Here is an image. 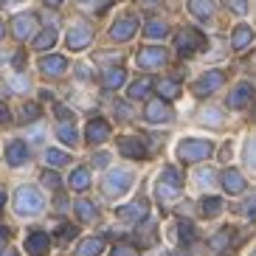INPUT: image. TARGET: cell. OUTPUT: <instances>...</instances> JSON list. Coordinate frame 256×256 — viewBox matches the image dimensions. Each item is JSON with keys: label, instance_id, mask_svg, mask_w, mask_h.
<instances>
[{"label": "cell", "instance_id": "1", "mask_svg": "<svg viewBox=\"0 0 256 256\" xmlns=\"http://www.w3.org/2000/svg\"><path fill=\"white\" fill-rule=\"evenodd\" d=\"M46 208V200H42V194H40L37 188L31 186H20L14 194V211L20 214V217H34V214H40V211Z\"/></svg>", "mask_w": 256, "mask_h": 256}, {"label": "cell", "instance_id": "2", "mask_svg": "<svg viewBox=\"0 0 256 256\" xmlns=\"http://www.w3.org/2000/svg\"><path fill=\"white\" fill-rule=\"evenodd\" d=\"M211 155V144L203 138H183L178 144V158L183 164H197V160H206Z\"/></svg>", "mask_w": 256, "mask_h": 256}, {"label": "cell", "instance_id": "3", "mask_svg": "<svg viewBox=\"0 0 256 256\" xmlns=\"http://www.w3.org/2000/svg\"><path fill=\"white\" fill-rule=\"evenodd\" d=\"M180 186H183V174L180 169H174V166H166V172L160 174V183H158V197L160 200H178L180 197Z\"/></svg>", "mask_w": 256, "mask_h": 256}, {"label": "cell", "instance_id": "4", "mask_svg": "<svg viewBox=\"0 0 256 256\" xmlns=\"http://www.w3.org/2000/svg\"><path fill=\"white\" fill-rule=\"evenodd\" d=\"M130 186H132V172H127V169H113V172H107V178H104V194H110V197L124 194Z\"/></svg>", "mask_w": 256, "mask_h": 256}, {"label": "cell", "instance_id": "5", "mask_svg": "<svg viewBox=\"0 0 256 256\" xmlns=\"http://www.w3.org/2000/svg\"><path fill=\"white\" fill-rule=\"evenodd\" d=\"M203 46H206V40H203V34H200L197 28H186V31H180V34H178V51H180L183 56L200 51Z\"/></svg>", "mask_w": 256, "mask_h": 256}, {"label": "cell", "instance_id": "6", "mask_svg": "<svg viewBox=\"0 0 256 256\" xmlns=\"http://www.w3.org/2000/svg\"><path fill=\"white\" fill-rule=\"evenodd\" d=\"M222 82H226V74H222V70H208V74H203L194 84H192V90H194L197 96H208V93H214Z\"/></svg>", "mask_w": 256, "mask_h": 256}, {"label": "cell", "instance_id": "7", "mask_svg": "<svg viewBox=\"0 0 256 256\" xmlns=\"http://www.w3.org/2000/svg\"><path fill=\"white\" fill-rule=\"evenodd\" d=\"M90 40H93V31L88 23H76L74 28L68 31V48L70 51H82V48L90 46Z\"/></svg>", "mask_w": 256, "mask_h": 256}, {"label": "cell", "instance_id": "8", "mask_svg": "<svg viewBox=\"0 0 256 256\" xmlns=\"http://www.w3.org/2000/svg\"><path fill=\"white\" fill-rule=\"evenodd\" d=\"M34 31H37V14H31V12L17 14L14 20H12V34H14L17 40H28Z\"/></svg>", "mask_w": 256, "mask_h": 256}, {"label": "cell", "instance_id": "9", "mask_svg": "<svg viewBox=\"0 0 256 256\" xmlns=\"http://www.w3.org/2000/svg\"><path fill=\"white\" fill-rule=\"evenodd\" d=\"M138 31V20L136 17H121V20H116L113 28H110V37L116 40V42H127V40L136 37Z\"/></svg>", "mask_w": 256, "mask_h": 256}, {"label": "cell", "instance_id": "10", "mask_svg": "<svg viewBox=\"0 0 256 256\" xmlns=\"http://www.w3.org/2000/svg\"><path fill=\"white\" fill-rule=\"evenodd\" d=\"M144 116H146L150 124H166V121L172 118V113H169V107H166L164 98H152V102H146Z\"/></svg>", "mask_w": 256, "mask_h": 256}, {"label": "cell", "instance_id": "11", "mask_svg": "<svg viewBox=\"0 0 256 256\" xmlns=\"http://www.w3.org/2000/svg\"><path fill=\"white\" fill-rule=\"evenodd\" d=\"M84 138L88 144H104L110 138V124L104 118H93L88 121V127H84Z\"/></svg>", "mask_w": 256, "mask_h": 256}, {"label": "cell", "instance_id": "12", "mask_svg": "<svg viewBox=\"0 0 256 256\" xmlns=\"http://www.w3.org/2000/svg\"><path fill=\"white\" fill-rule=\"evenodd\" d=\"M48 248H51V236L46 231H31L28 240H26V250L28 256H46Z\"/></svg>", "mask_w": 256, "mask_h": 256}, {"label": "cell", "instance_id": "13", "mask_svg": "<svg viewBox=\"0 0 256 256\" xmlns=\"http://www.w3.org/2000/svg\"><path fill=\"white\" fill-rule=\"evenodd\" d=\"M146 211H150L146 200H144V197H138V200H132V203L121 206V208H118V217H121V220H130V222H138V220H146Z\"/></svg>", "mask_w": 256, "mask_h": 256}, {"label": "cell", "instance_id": "14", "mask_svg": "<svg viewBox=\"0 0 256 256\" xmlns=\"http://www.w3.org/2000/svg\"><path fill=\"white\" fill-rule=\"evenodd\" d=\"M166 62V51L164 48H141V51H138V65H141V68H160V65H164Z\"/></svg>", "mask_w": 256, "mask_h": 256}, {"label": "cell", "instance_id": "15", "mask_svg": "<svg viewBox=\"0 0 256 256\" xmlns=\"http://www.w3.org/2000/svg\"><path fill=\"white\" fill-rule=\"evenodd\" d=\"M40 70H42L46 76H62L65 70H68V60H65V56H60V54L42 56V60H40Z\"/></svg>", "mask_w": 256, "mask_h": 256}, {"label": "cell", "instance_id": "16", "mask_svg": "<svg viewBox=\"0 0 256 256\" xmlns=\"http://www.w3.org/2000/svg\"><path fill=\"white\" fill-rule=\"evenodd\" d=\"M6 160H8V166H23L28 160V146H26V141H8L6 144Z\"/></svg>", "mask_w": 256, "mask_h": 256}, {"label": "cell", "instance_id": "17", "mask_svg": "<svg viewBox=\"0 0 256 256\" xmlns=\"http://www.w3.org/2000/svg\"><path fill=\"white\" fill-rule=\"evenodd\" d=\"M250 98H254V88H250L248 82L236 84L231 90V96H228V107H234V110H242V107L248 104Z\"/></svg>", "mask_w": 256, "mask_h": 256}, {"label": "cell", "instance_id": "18", "mask_svg": "<svg viewBox=\"0 0 256 256\" xmlns=\"http://www.w3.org/2000/svg\"><path fill=\"white\" fill-rule=\"evenodd\" d=\"M118 150H121V155H124V158H132V160L146 158V150H144V144L138 141V138H121Z\"/></svg>", "mask_w": 256, "mask_h": 256}, {"label": "cell", "instance_id": "19", "mask_svg": "<svg viewBox=\"0 0 256 256\" xmlns=\"http://www.w3.org/2000/svg\"><path fill=\"white\" fill-rule=\"evenodd\" d=\"M222 186H226L228 194H242L245 192V178L236 169H226L222 172Z\"/></svg>", "mask_w": 256, "mask_h": 256}, {"label": "cell", "instance_id": "20", "mask_svg": "<svg viewBox=\"0 0 256 256\" xmlns=\"http://www.w3.org/2000/svg\"><path fill=\"white\" fill-rule=\"evenodd\" d=\"M124 82H127V70L124 68H110L102 76V84H104L107 90H116V88H121Z\"/></svg>", "mask_w": 256, "mask_h": 256}, {"label": "cell", "instance_id": "21", "mask_svg": "<svg viewBox=\"0 0 256 256\" xmlns=\"http://www.w3.org/2000/svg\"><path fill=\"white\" fill-rule=\"evenodd\" d=\"M250 40H254V31L248 28V26H236L231 34V46L234 51H242V48H248L250 46Z\"/></svg>", "mask_w": 256, "mask_h": 256}, {"label": "cell", "instance_id": "22", "mask_svg": "<svg viewBox=\"0 0 256 256\" xmlns=\"http://www.w3.org/2000/svg\"><path fill=\"white\" fill-rule=\"evenodd\" d=\"M102 250H104V240L102 236H90V240H84L76 248V256H98Z\"/></svg>", "mask_w": 256, "mask_h": 256}, {"label": "cell", "instance_id": "23", "mask_svg": "<svg viewBox=\"0 0 256 256\" xmlns=\"http://www.w3.org/2000/svg\"><path fill=\"white\" fill-rule=\"evenodd\" d=\"M188 12L200 20H208L214 14V0H188Z\"/></svg>", "mask_w": 256, "mask_h": 256}, {"label": "cell", "instance_id": "24", "mask_svg": "<svg viewBox=\"0 0 256 256\" xmlns=\"http://www.w3.org/2000/svg\"><path fill=\"white\" fill-rule=\"evenodd\" d=\"M155 90L160 93V98H178L180 96V84L174 79H160V82H155Z\"/></svg>", "mask_w": 256, "mask_h": 256}, {"label": "cell", "instance_id": "25", "mask_svg": "<svg viewBox=\"0 0 256 256\" xmlns=\"http://www.w3.org/2000/svg\"><path fill=\"white\" fill-rule=\"evenodd\" d=\"M54 42H56V28H42L34 37V48L37 51H48V48H54Z\"/></svg>", "mask_w": 256, "mask_h": 256}, {"label": "cell", "instance_id": "26", "mask_svg": "<svg viewBox=\"0 0 256 256\" xmlns=\"http://www.w3.org/2000/svg\"><path fill=\"white\" fill-rule=\"evenodd\" d=\"M144 34L150 40H164L166 34H169V26H166L164 20H150V23L144 26Z\"/></svg>", "mask_w": 256, "mask_h": 256}, {"label": "cell", "instance_id": "27", "mask_svg": "<svg viewBox=\"0 0 256 256\" xmlns=\"http://www.w3.org/2000/svg\"><path fill=\"white\" fill-rule=\"evenodd\" d=\"M56 136H60V141L68 144V146H76V141H79V132H76V127L70 121H62L60 127H56Z\"/></svg>", "mask_w": 256, "mask_h": 256}, {"label": "cell", "instance_id": "28", "mask_svg": "<svg viewBox=\"0 0 256 256\" xmlns=\"http://www.w3.org/2000/svg\"><path fill=\"white\" fill-rule=\"evenodd\" d=\"M88 186H90V172H88L84 166L74 169V174H70V188H76V192H84Z\"/></svg>", "mask_w": 256, "mask_h": 256}, {"label": "cell", "instance_id": "29", "mask_svg": "<svg viewBox=\"0 0 256 256\" xmlns=\"http://www.w3.org/2000/svg\"><path fill=\"white\" fill-rule=\"evenodd\" d=\"M76 217L84 220V222L96 220V206H93L90 200H76Z\"/></svg>", "mask_w": 256, "mask_h": 256}, {"label": "cell", "instance_id": "30", "mask_svg": "<svg viewBox=\"0 0 256 256\" xmlns=\"http://www.w3.org/2000/svg\"><path fill=\"white\" fill-rule=\"evenodd\" d=\"M194 180H197V186H203V188H214V183H217V174H214V169H197L194 172Z\"/></svg>", "mask_w": 256, "mask_h": 256}, {"label": "cell", "instance_id": "31", "mask_svg": "<svg viewBox=\"0 0 256 256\" xmlns=\"http://www.w3.org/2000/svg\"><path fill=\"white\" fill-rule=\"evenodd\" d=\"M152 90V82L150 79H138V82L130 84V98H146Z\"/></svg>", "mask_w": 256, "mask_h": 256}, {"label": "cell", "instance_id": "32", "mask_svg": "<svg viewBox=\"0 0 256 256\" xmlns=\"http://www.w3.org/2000/svg\"><path fill=\"white\" fill-rule=\"evenodd\" d=\"M200 208H203V217H217L220 211H222V200L220 197H206L203 203H200Z\"/></svg>", "mask_w": 256, "mask_h": 256}, {"label": "cell", "instance_id": "33", "mask_svg": "<svg viewBox=\"0 0 256 256\" xmlns=\"http://www.w3.org/2000/svg\"><path fill=\"white\" fill-rule=\"evenodd\" d=\"M46 160L51 166H65V164H70V155H68V152H62V150H48L46 152Z\"/></svg>", "mask_w": 256, "mask_h": 256}, {"label": "cell", "instance_id": "34", "mask_svg": "<svg viewBox=\"0 0 256 256\" xmlns=\"http://www.w3.org/2000/svg\"><path fill=\"white\" fill-rule=\"evenodd\" d=\"M231 234H234V228H222V231L211 240V248L214 250H222V248H228V242H231Z\"/></svg>", "mask_w": 256, "mask_h": 256}, {"label": "cell", "instance_id": "35", "mask_svg": "<svg viewBox=\"0 0 256 256\" xmlns=\"http://www.w3.org/2000/svg\"><path fill=\"white\" fill-rule=\"evenodd\" d=\"M200 118H203L208 127H220V124H222V113H220V110H214V107H206L203 113H200Z\"/></svg>", "mask_w": 256, "mask_h": 256}, {"label": "cell", "instance_id": "36", "mask_svg": "<svg viewBox=\"0 0 256 256\" xmlns=\"http://www.w3.org/2000/svg\"><path fill=\"white\" fill-rule=\"evenodd\" d=\"M178 240H180V242H192V240H194V226L186 222V220H180V222H178Z\"/></svg>", "mask_w": 256, "mask_h": 256}, {"label": "cell", "instance_id": "37", "mask_svg": "<svg viewBox=\"0 0 256 256\" xmlns=\"http://www.w3.org/2000/svg\"><path fill=\"white\" fill-rule=\"evenodd\" d=\"M245 164L256 172V138H250V141L245 144Z\"/></svg>", "mask_w": 256, "mask_h": 256}, {"label": "cell", "instance_id": "38", "mask_svg": "<svg viewBox=\"0 0 256 256\" xmlns=\"http://www.w3.org/2000/svg\"><path fill=\"white\" fill-rule=\"evenodd\" d=\"M20 118H23V121L40 118V104H23V110H20Z\"/></svg>", "mask_w": 256, "mask_h": 256}, {"label": "cell", "instance_id": "39", "mask_svg": "<svg viewBox=\"0 0 256 256\" xmlns=\"http://www.w3.org/2000/svg\"><path fill=\"white\" fill-rule=\"evenodd\" d=\"M226 6L231 12H236V14H245L248 12V0H226Z\"/></svg>", "mask_w": 256, "mask_h": 256}, {"label": "cell", "instance_id": "40", "mask_svg": "<svg viewBox=\"0 0 256 256\" xmlns=\"http://www.w3.org/2000/svg\"><path fill=\"white\" fill-rule=\"evenodd\" d=\"M110 256H138V250L132 248V245H116V248L110 250Z\"/></svg>", "mask_w": 256, "mask_h": 256}, {"label": "cell", "instance_id": "41", "mask_svg": "<svg viewBox=\"0 0 256 256\" xmlns=\"http://www.w3.org/2000/svg\"><path fill=\"white\" fill-rule=\"evenodd\" d=\"M42 183H46L48 188H60L62 186V180H60V174H56V172H46V174H42Z\"/></svg>", "mask_w": 256, "mask_h": 256}, {"label": "cell", "instance_id": "42", "mask_svg": "<svg viewBox=\"0 0 256 256\" xmlns=\"http://www.w3.org/2000/svg\"><path fill=\"white\" fill-rule=\"evenodd\" d=\"M245 214H248L250 220H256V194H250L248 200H245Z\"/></svg>", "mask_w": 256, "mask_h": 256}, {"label": "cell", "instance_id": "43", "mask_svg": "<svg viewBox=\"0 0 256 256\" xmlns=\"http://www.w3.org/2000/svg\"><path fill=\"white\" fill-rule=\"evenodd\" d=\"M74 236H76V228H74V226H62V228H60V240H62V242L74 240Z\"/></svg>", "mask_w": 256, "mask_h": 256}, {"label": "cell", "instance_id": "44", "mask_svg": "<svg viewBox=\"0 0 256 256\" xmlns=\"http://www.w3.org/2000/svg\"><path fill=\"white\" fill-rule=\"evenodd\" d=\"M12 121V110L6 104H0V124H8Z\"/></svg>", "mask_w": 256, "mask_h": 256}, {"label": "cell", "instance_id": "45", "mask_svg": "<svg viewBox=\"0 0 256 256\" xmlns=\"http://www.w3.org/2000/svg\"><path fill=\"white\" fill-rule=\"evenodd\" d=\"M116 113H118L121 118H130V116H132V110H130L127 104H116Z\"/></svg>", "mask_w": 256, "mask_h": 256}, {"label": "cell", "instance_id": "46", "mask_svg": "<svg viewBox=\"0 0 256 256\" xmlns=\"http://www.w3.org/2000/svg\"><path fill=\"white\" fill-rule=\"evenodd\" d=\"M54 110H56V116H60V118L70 121V110H68V107H62V104H56V107H54Z\"/></svg>", "mask_w": 256, "mask_h": 256}, {"label": "cell", "instance_id": "47", "mask_svg": "<svg viewBox=\"0 0 256 256\" xmlns=\"http://www.w3.org/2000/svg\"><path fill=\"white\" fill-rule=\"evenodd\" d=\"M12 65H14V68H23V65H26V56H23V51H17V54H14V60H12Z\"/></svg>", "mask_w": 256, "mask_h": 256}, {"label": "cell", "instance_id": "48", "mask_svg": "<svg viewBox=\"0 0 256 256\" xmlns=\"http://www.w3.org/2000/svg\"><path fill=\"white\" fill-rule=\"evenodd\" d=\"M26 88H28L26 79H14V82H12V90H26Z\"/></svg>", "mask_w": 256, "mask_h": 256}, {"label": "cell", "instance_id": "49", "mask_svg": "<svg viewBox=\"0 0 256 256\" xmlns=\"http://www.w3.org/2000/svg\"><path fill=\"white\" fill-rule=\"evenodd\" d=\"M107 160H110V155H107V152H102V155H96V166H98V164L104 166V164H107Z\"/></svg>", "mask_w": 256, "mask_h": 256}, {"label": "cell", "instance_id": "50", "mask_svg": "<svg viewBox=\"0 0 256 256\" xmlns=\"http://www.w3.org/2000/svg\"><path fill=\"white\" fill-rule=\"evenodd\" d=\"M3 206H6V192L0 188V208H3Z\"/></svg>", "mask_w": 256, "mask_h": 256}, {"label": "cell", "instance_id": "51", "mask_svg": "<svg viewBox=\"0 0 256 256\" xmlns=\"http://www.w3.org/2000/svg\"><path fill=\"white\" fill-rule=\"evenodd\" d=\"M0 256H17V250H12V248H8V250H3Z\"/></svg>", "mask_w": 256, "mask_h": 256}, {"label": "cell", "instance_id": "52", "mask_svg": "<svg viewBox=\"0 0 256 256\" xmlns=\"http://www.w3.org/2000/svg\"><path fill=\"white\" fill-rule=\"evenodd\" d=\"M6 236H8V231H6L3 226H0V240H6Z\"/></svg>", "mask_w": 256, "mask_h": 256}, {"label": "cell", "instance_id": "53", "mask_svg": "<svg viewBox=\"0 0 256 256\" xmlns=\"http://www.w3.org/2000/svg\"><path fill=\"white\" fill-rule=\"evenodd\" d=\"M46 3H48V6H60L62 0H46Z\"/></svg>", "mask_w": 256, "mask_h": 256}, {"label": "cell", "instance_id": "54", "mask_svg": "<svg viewBox=\"0 0 256 256\" xmlns=\"http://www.w3.org/2000/svg\"><path fill=\"white\" fill-rule=\"evenodd\" d=\"M3 34H6V28H3V23H0V40H3Z\"/></svg>", "mask_w": 256, "mask_h": 256}, {"label": "cell", "instance_id": "55", "mask_svg": "<svg viewBox=\"0 0 256 256\" xmlns=\"http://www.w3.org/2000/svg\"><path fill=\"white\" fill-rule=\"evenodd\" d=\"M82 3H88V0H82Z\"/></svg>", "mask_w": 256, "mask_h": 256}, {"label": "cell", "instance_id": "56", "mask_svg": "<svg viewBox=\"0 0 256 256\" xmlns=\"http://www.w3.org/2000/svg\"><path fill=\"white\" fill-rule=\"evenodd\" d=\"M254 256H256V250H254Z\"/></svg>", "mask_w": 256, "mask_h": 256}, {"label": "cell", "instance_id": "57", "mask_svg": "<svg viewBox=\"0 0 256 256\" xmlns=\"http://www.w3.org/2000/svg\"><path fill=\"white\" fill-rule=\"evenodd\" d=\"M0 3H3V0H0Z\"/></svg>", "mask_w": 256, "mask_h": 256}]
</instances>
